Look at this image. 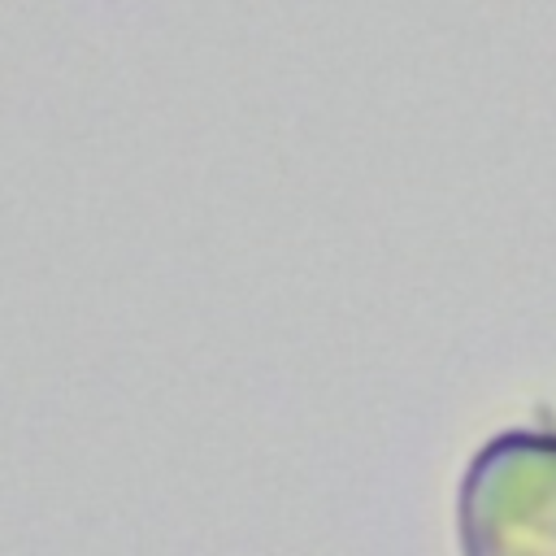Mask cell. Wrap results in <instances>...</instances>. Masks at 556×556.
<instances>
[{
    "instance_id": "cell-1",
    "label": "cell",
    "mask_w": 556,
    "mask_h": 556,
    "mask_svg": "<svg viewBox=\"0 0 556 556\" xmlns=\"http://www.w3.org/2000/svg\"><path fill=\"white\" fill-rule=\"evenodd\" d=\"M460 556H556V430L482 443L456 491Z\"/></svg>"
}]
</instances>
